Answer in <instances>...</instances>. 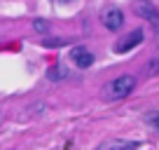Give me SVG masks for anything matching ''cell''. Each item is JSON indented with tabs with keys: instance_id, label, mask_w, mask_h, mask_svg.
I'll list each match as a JSON object with an SVG mask.
<instances>
[{
	"instance_id": "7a4b0ae2",
	"label": "cell",
	"mask_w": 159,
	"mask_h": 150,
	"mask_svg": "<svg viewBox=\"0 0 159 150\" xmlns=\"http://www.w3.org/2000/svg\"><path fill=\"white\" fill-rule=\"evenodd\" d=\"M143 35H145V33H143L140 28L126 33L124 38H119V40L112 45V52H115V54H126V52H131L134 47H138L140 42H143Z\"/></svg>"
},
{
	"instance_id": "3957f363",
	"label": "cell",
	"mask_w": 159,
	"mask_h": 150,
	"mask_svg": "<svg viewBox=\"0 0 159 150\" xmlns=\"http://www.w3.org/2000/svg\"><path fill=\"white\" fill-rule=\"evenodd\" d=\"M101 24H103L108 30H119L122 24H124V14H122L119 7L110 5V7H105V10L101 12Z\"/></svg>"
},
{
	"instance_id": "277c9868",
	"label": "cell",
	"mask_w": 159,
	"mask_h": 150,
	"mask_svg": "<svg viewBox=\"0 0 159 150\" xmlns=\"http://www.w3.org/2000/svg\"><path fill=\"white\" fill-rule=\"evenodd\" d=\"M140 141H126V138H110L103 141L96 150H138Z\"/></svg>"
},
{
	"instance_id": "9c48e42d",
	"label": "cell",
	"mask_w": 159,
	"mask_h": 150,
	"mask_svg": "<svg viewBox=\"0 0 159 150\" xmlns=\"http://www.w3.org/2000/svg\"><path fill=\"white\" fill-rule=\"evenodd\" d=\"M148 122H150V124H152V127H154V129H157V131H159V113H152V115H150V117H148Z\"/></svg>"
},
{
	"instance_id": "30bf717a",
	"label": "cell",
	"mask_w": 159,
	"mask_h": 150,
	"mask_svg": "<svg viewBox=\"0 0 159 150\" xmlns=\"http://www.w3.org/2000/svg\"><path fill=\"white\" fill-rule=\"evenodd\" d=\"M59 77H61L59 68H56V66H54V68H49V80H59Z\"/></svg>"
},
{
	"instance_id": "8992f818",
	"label": "cell",
	"mask_w": 159,
	"mask_h": 150,
	"mask_svg": "<svg viewBox=\"0 0 159 150\" xmlns=\"http://www.w3.org/2000/svg\"><path fill=\"white\" fill-rule=\"evenodd\" d=\"M70 56H73V61L80 66V68H89V66H94V54H91L87 47H75Z\"/></svg>"
},
{
	"instance_id": "6da1fadb",
	"label": "cell",
	"mask_w": 159,
	"mask_h": 150,
	"mask_svg": "<svg viewBox=\"0 0 159 150\" xmlns=\"http://www.w3.org/2000/svg\"><path fill=\"white\" fill-rule=\"evenodd\" d=\"M134 89H136V77L134 75H117L115 80H110L108 85H105V99H110V101L126 99Z\"/></svg>"
},
{
	"instance_id": "8fae6325",
	"label": "cell",
	"mask_w": 159,
	"mask_h": 150,
	"mask_svg": "<svg viewBox=\"0 0 159 150\" xmlns=\"http://www.w3.org/2000/svg\"><path fill=\"white\" fill-rule=\"evenodd\" d=\"M63 2H68V0H63Z\"/></svg>"
},
{
	"instance_id": "5b68a950",
	"label": "cell",
	"mask_w": 159,
	"mask_h": 150,
	"mask_svg": "<svg viewBox=\"0 0 159 150\" xmlns=\"http://www.w3.org/2000/svg\"><path fill=\"white\" fill-rule=\"evenodd\" d=\"M136 14L140 16V19H148V21H152V24H157V19H159V12H157V7H152L148 2V0H140V2H136Z\"/></svg>"
},
{
	"instance_id": "ba28073f",
	"label": "cell",
	"mask_w": 159,
	"mask_h": 150,
	"mask_svg": "<svg viewBox=\"0 0 159 150\" xmlns=\"http://www.w3.org/2000/svg\"><path fill=\"white\" fill-rule=\"evenodd\" d=\"M33 26H35V30H38V33H45V30H49V24H47V21H40V19H35Z\"/></svg>"
},
{
	"instance_id": "52a82bcc",
	"label": "cell",
	"mask_w": 159,
	"mask_h": 150,
	"mask_svg": "<svg viewBox=\"0 0 159 150\" xmlns=\"http://www.w3.org/2000/svg\"><path fill=\"white\" fill-rule=\"evenodd\" d=\"M148 73H150V75H159V52L154 54V59L150 61V66H148Z\"/></svg>"
}]
</instances>
